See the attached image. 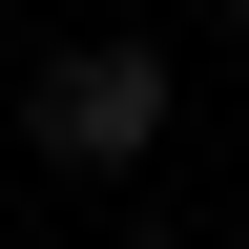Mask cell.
<instances>
[{"mask_svg": "<svg viewBox=\"0 0 249 249\" xmlns=\"http://www.w3.org/2000/svg\"><path fill=\"white\" fill-rule=\"evenodd\" d=\"M145 124H166V62L145 42H62L42 83H21V145H42V166H124Z\"/></svg>", "mask_w": 249, "mask_h": 249, "instance_id": "1", "label": "cell"}, {"mask_svg": "<svg viewBox=\"0 0 249 249\" xmlns=\"http://www.w3.org/2000/svg\"><path fill=\"white\" fill-rule=\"evenodd\" d=\"M104 249H187V229H104Z\"/></svg>", "mask_w": 249, "mask_h": 249, "instance_id": "2", "label": "cell"}, {"mask_svg": "<svg viewBox=\"0 0 249 249\" xmlns=\"http://www.w3.org/2000/svg\"><path fill=\"white\" fill-rule=\"evenodd\" d=\"M229 21H249V0H229Z\"/></svg>", "mask_w": 249, "mask_h": 249, "instance_id": "3", "label": "cell"}]
</instances>
